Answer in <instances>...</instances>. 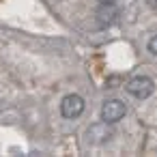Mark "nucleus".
<instances>
[{
    "mask_svg": "<svg viewBox=\"0 0 157 157\" xmlns=\"http://www.w3.org/2000/svg\"><path fill=\"white\" fill-rule=\"evenodd\" d=\"M82 112H84V99L80 95L71 93V95L63 97V101H60V114L65 118H78Z\"/></svg>",
    "mask_w": 157,
    "mask_h": 157,
    "instance_id": "7ed1b4c3",
    "label": "nucleus"
},
{
    "mask_svg": "<svg viewBox=\"0 0 157 157\" xmlns=\"http://www.w3.org/2000/svg\"><path fill=\"white\" fill-rule=\"evenodd\" d=\"M146 48H148V52H151L153 56H157V35L148 39V43H146Z\"/></svg>",
    "mask_w": 157,
    "mask_h": 157,
    "instance_id": "423d86ee",
    "label": "nucleus"
},
{
    "mask_svg": "<svg viewBox=\"0 0 157 157\" xmlns=\"http://www.w3.org/2000/svg\"><path fill=\"white\" fill-rule=\"evenodd\" d=\"M99 5H114V0H97Z\"/></svg>",
    "mask_w": 157,
    "mask_h": 157,
    "instance_id": "6e6552de",
    "label": "nucleus"
},
{
    "mask_svg": "<svg viewBox=\"0 0 157 157\" xmlns=\"http://www.w3.org/2000/svg\"><path fill=\"white\" fill-rule=\"evenodd\" d=\"M97 15H99V26L105 28V26H110L112 20L116 17V9H114V5H101V9L97 11Z\"/></svg>",
    "mask_w": 157,
    "mask_h": 157,
    "instance_id": "39448f33",
    "label": "nucleus"
},
{
    "mask_svg": "<svg viewBox=\"0 0 157 157\" xmlns=\"http://www.w3.org/2000/svg\"><path fill=\"white\" fill-rule=\"evenodd\" d=\"M108 125H110V123H105V121L90 125V127H88V131H86L88 142H93V144H103V142H108V140L112 138V131H110V127H108Z\"/></svg>",
    "mask_w": 157,
    "mask_h": 157,
    "instance_id": "20e7f679",
    "label": "nucleus"
},
{
    "mask_svg": "<svg viewBox=\"0 0 157 157\" xmlns=\"http://www.w3.org/2000/svg\"><path fill=\"white\" fill-rule=\"evenodd\" d=\"M146 5H148L153 11H157V0H146Z\"/></svg>",
    "mask_w": 157,
    "mask_h": 157,
    "instance_id": "0eeeda50",
    "label": "nucleus"
},
{
    "mask_svg": "<svg viewBox=\"0 0 157 157\" xmlns=\"http://www.w3.org/2000/svg\"><path fill=\"white\" fill-rule=\"evenodd\" d=\"M127 114V105L121 101V99H110L101 105V121L105 123H118L123 116Z\"/></svg>",
    "mask_w": 157,
    "mask_h": 157,
    "instance_id": "f03ea898",
    "label": "nucleus"
},
{
    "mask_svg": "<svg viewBox=\"0 0 157 157\" xmlns=\"http://www.w3.org/2000/svg\"><path fill=\"white\" fill-rule=\"evenodd\" d=\"M125 88H127V93H129L131 97H136V99H148V97L155 93V82H153L151 78H146V75H136V78H131V80L125 84Z\"/></svg>",
    "mask_w": 157,
    "mask_h": 157,
    "instance_id": "f257e3e1",
    "label": "nucleus"
}]
</instances>
